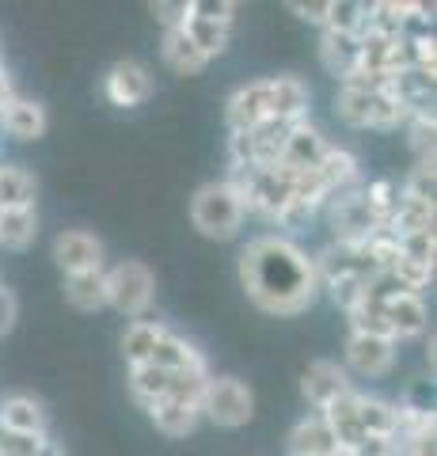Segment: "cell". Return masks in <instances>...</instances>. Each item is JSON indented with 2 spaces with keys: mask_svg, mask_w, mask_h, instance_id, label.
<instances>
[{
  "mask_svg": "<svg viewBox=\"0 0 437 456\" xmlns=\"http://www.w3.org/2000/svg\"><path fill=\"white\" fill-rule=\"evenodd\" d=\"M103 95L115 107H141L152 95V77L141 61H118L110 65V73L103 80Z\"/></svg>",
  "mask_w": 437,
  "mask_h": 456,
  "instance_id": "cell-8",
  "label": "cell"
},
{
  "mask_svg": "<svg viewBox=\"0 0 437 456\" xmlns=\"http://www.w3.org/2000/svg\"><path fill=\"white\" fill-rule=\"evenodd\" d=\"M0 126H4V134L8 137H16V141H38L42 134H46V107L35 103V99H8L4 107H0Z\"/></svg>",
  "mask_w": 437,
  "mask_h": 456,
  "instance_id": "cell-13",
  "label": "cell"
},
{
  "mask_svg": "<svg viewBox=\"0 0 437 456\" xmlns=\"http://www.w3.org/2000/svg\"><path fill=\"white\" fill-rule=\"evenodd\" d=\"M388 274L396 278L407 293H418V289H426V285L433 281V263H418V259H407V255H400V259L392 263Z\"/></svg>",
  "mask_w": 437,
  "mask_h": 456,
  "instance_id": "cell-34",
  "label": "cell"
},
{
  "mask_svg": "<svg viewBox=\"0 0 437 456\" xmlns=\"http://www.w3.org/2000/svg\"><path fill=\"white\" fill-rule=\"evenodd\" d=\"M323 31L361 38L365 31H369V4H361V0H331Z\"/></svg>",
  "mask_w": 437,
  "mask_h": 456,
  "instance_id": "cell-30",
  "label": "cell"
},
{
  "mask_svg": "<svg viewBox=\"0 0 437 456\" xmlns=\"http://www.w3.org/2000/svg\"><path fill=\"white\" fill-rule=\"evenodd\" d=\"M53 259L65 270V278L73 274H92V270H103V244L92 232H80V228H69L53 240Z\"/></svg>",
  "mask_w": 437,
  "mask_h": 456,
  "instance_id": "cell-7",
  "label": "cell"
},
{
  "mask_svg": "<svg viewBox=\"0 0 437 456\" xmlns=\"http://www.w3.org/2000/svg\"><path fill=\"white\" fill-rule=\"evenodd\" d=\"M396 456H433V430L396 437Z\"/></svg>",
  "mask_w": 437,
  "mask_h": 456,
  "instance_id": "cell-39",
  "label": "cell"
},
{
  "mask_svg": "<svg viewBox=\"0 0 437 456\" xmlns=\"http://www.w3.org/2000/svg\"><path fill=\"white\" fill-rule=\"evenodd\" d=\"M384 232L392 240H403L415 232H433V202H415V198L400 194V206L392 209V217L384 221Z\"/></svg>",
  "mask_w": 437,
  "mask_h": 456,
  "instance_id": "cell-19",
  "label": "cell"
},
{
  "mask_svg": "<svg viewBox=\"0 0 437 456\" xmlns=\"http://www.w3.org/2000/svg\"><path fill=\"white\" fill-rule=\"evenodd\" d=\"M328 456H350V449H335V452H328Z\"/></svg>",
  "mask_w": 437,
  "mask_h": 456,
  "instance_id": "cell-44",
  "label": "cell"
},
{
  "mask_svg": "<svg viewBox=\"0 0 437 456\" xmlns=\"http://www.w3.org/2000/svg\"><path fill=\"white\" fill-rule=\"evenodd\" d=\"M328 8H331V0H293L289 4V12H297L308 23H328Z\"/></svg>",
  "mask_w": 437,
  "mask_h": 456,
  "instance_id": "cell-42",
  "label": "cell"
},
{
  "mask_svg": "<svg viewBox=\"0 0 437 456\" xmlns=\"http://www.w3.org/2000/svg\"><path fill=\"white\" fill-rule=\"evenodd\" d=\"M380 308H384V323H388L392 342L396 338H415V335L426 331V305H422L418 293L388 297Z\"/></svg>",
  "mask_w": 437,
  "mask_h": 456,
  "instance_id": "cell-14",
  "label": "cell"
},
{
  "mask_svg": "<svg viewBox=\"0 0 437 456\" xmlns=\"http://www.w3.org/2000/svg\"><path fill=\"white\" fill-rule=\"evenodd\" d=\"M229 130L232 134H251L259 122L271 118V84L255 80V84H244L232 99H229Z\"/></svg>",
  "mask_w": 437,
  "mask_h": 456,
  "instance_id": "cell-9",
  "label": "cell"
},
{
  "mask_svg": "<svg viewBox=\"0 0 437 456\" xmlns=\"http://www.w3.org/2000/svg\"><path fill=\"white\" fill-rule=\"evenodd\" d=\"M202 415L224 426V430H239V426H247L251 415H255V395L236 377H209L202 392Z\"/></svg>",
  "mask_w": 437,
  "mask_h": 456,
  "instance_id": "cell-4",
  "label": "cell"
},
{
  "mask_svg": "<svg viewBox=\"0 0 437 456\" xmlns=\"http://www.w3.org/2000/svg\"><path fill=\"white\" fill-rule=\"evenodd\" d=\"M179 31L190 38V46L202 57H217V53H224V46H229V27L202 20V16H190V4H187V20H182Z\"/></svg>",
  "mask_w": 437,
  "mask_h": 456,
  "instance_id": "cell-27",
  "label": "cell"
},
{
  "mask_svg": "<svg viewBox=\"0 0 437 456\" xmlns=\"http://www.w3.org/2000/svg\"><path fill=\"white\" fill-rule=\"evenodd\" d=\"M239 281L263 312L297 316L320 289L316 263L286 236H259L239 255Z\"/></svg>",
  "mask_w": 437,
  "mask_h": 456,
  "instance_id": "cell-1",
  "label": "cell"
},
{
  "mask_svg": "<svg viewBox=\"0 0 437 456\" xmlns=\"http://www.w3.org/2000/svg\"><path fill=\"white\" fill-rule=\"evenodd\" d=\"M323 285L331 289V301L343 308V312L358 308V305L365 301V293H369V281L358 278V274H335V278H328Z\"/></svg>",
  "mask_w": 437,
  "mask_h": 456,
  "instance_id": "cell-33",
  "label": "cell"
},
{
  "mask_svg": "<svg viewBox=\"0 0 437 456\" xmlns=\"http://www.w3.org/2000/svg\"><path fill=\"white\" fill-rule=\"evenodd\" d=\"M35 206V179L23 167L4 164L0 167V209H20Z\"/></svg>",
  "mask_w": 437,
  "mask_h": 456,
  "instance_id": "cell-31",
  "label": "cell"
},
{
  "mask_svg": "<svg viewBox=\"0 0 437 456\" xmlns=\"http://www.w3.org/2000/svg\"><path fill=\"white\" fill-rule=\"evenodd\" d=\"M358 426H361L365 437L396 441V403H388V399H376V395H361V403H358Z\"/></svg>",
  "mask_w": 437,
  "mask_h": 456,
  "instance_id": "cell-23",
  "label": "cell"
},
{
  "mask_svg": "<svg viewBox=\"0 0 437 456\" xmlns=\"http://www.w3.org/2000/svg\"><path fill=\"white\" fill-rule=\"evenodd\" d=\"M38 236V217L35 206H20V209H0V248L23 251L31 248Z\"/></svg>",
  "mask_w": 437,
  "mask_h": 456,
  "instance_id": "cell-25",
  "label": "cell"
},
{
  "mask_svg": "<svg viewBox=\"0 0 437 456\" xmlns=\"http://www.w3.org/2000/svg\"><path fill=\"white\" fill-rule=\"evenodd\" d=\"M50 415L42 411L35 395H8L0 403V430L4 434H27V437H46Z\"/></svg>",
  "mask_w": 437,
  "mask_h": 456,
  "instance_id": "cell-12",
  "label": "cell"
},
{
  "mask_svg": "<svg viewBox=\"0 0 437 456\" xmlns=\"http://www.w3.org/2000/svg\"><path fill=\"white\" fill-rule=\"evenodd\" d=\"M167 384H172V373H164L157 365H134L130 369V392H134L137 403H145V407H152L157 399L167 395Z\"/></svg>",
  "mask_w": 437,
  "mask_h": 456,
  "instance_id": "cell-32",
  "label": "cell"
},
{
  "mask_svg": "<svg viewBox=\"0 0 437 456\" xmlns=\"http://www.w3.org/2000/svg\"><path fill=\"white\" fill-rule=\"evenodd\" d=\"M187 4H190V0H175V4H164V0H157V4H149V8H152V16L167 27V31H175V27H182V20H187Z\"/></svg>",
  "mask_w": 437,
  "mask_h": 456,
  "instance_id": "cell-40",
  "label": "cell"
},
{
  "mask_svg": "<svg viewBox=\"0 0 437 456\" xmlns=\"http://www.w3.org/2000/svg\"><path fill=\"white\" fill-rule=\"evenodd\" d=\"M365 194V202H369V209L380 217V224H384L388 217H392V209L400 206V187L392 179H376V183H369V187L361 191Z\"/></svg>",
  "mask_w": 437,
  "mask_h": 456,
  "instance_id": "cell-35",
  "label": "cell"
},
{
  "mask_svg": "<svg viewBox=\"0 0 437 456\" xmlns=\"http://www.w3.org/2000/svg\"><path fill=\"white\" fill-rule=\"evenodd\" d=\"M338 118L346 126H373V130H392L407 122V110L388 92H365V88H343L338 92Z\"/></svg>",
  "mask_w": 437,
  "mask_h": 456,
  "instance_id": "cell-5",
  "label": "cell"
},
{
  "mask_svg": "<svg viewBox=\"0 0 437 456\" xmlns=\"http://www.w3.org/2000/svg\"><path fill=\"white\" fill-rule=\"evenodd\" d=\"M164 61H167V69H172V73H179V77H198L202 69L209 65V57H202L198 50H194L190 38L175 27V31L164 35Z\"/></svg>",
  "mask_w": 437,
  "mask_h": 456,
  "instance_id": "cell-29",
  "label": "cell"
},
{
  "mask_svg": "<svg viewBox=\"0 0 437 456\" xmlns=\"http://www.w3.org/2000/svg\"><path fill=\"white\" fill-rule=\"evenodd\" d=\"M190 16H202V20H214L229 27L236 16V4L232 0H190Z\"/></svg>",
  "mask_w": 437,
  "mask_h": 456,
  "instance_id": "cell-38",
  "label": "cell"
},
{
  "mask_svg": "<svg viewBox=\"0 0 437 456\" xmlns=\"http://www.w3.org/2000/svg\"><path fill=\"white\" fill-rule=\"evenodd\" d=\"M271 84V118L281 122H304V110H308V88L297 77H278V80H266Z\"/></svg>",
  "mask_w": 437,
  "mask_h": 456,
  "instance_id": "cell-20",
  "label": "cell"
},
{
  "mask_svg": "<svg viewBox=\"0 0 437 456\" xmlns=\"http://www.w3.org/2000/svg\"><path fill=\"white\" fill-rule=\"evenodd\" d=\"M152 293H157V278L145 263L125 259L107 270V305H115L122 316L141 320L152 305Z\"/></svg>",
  "mask_w": 437,
  "mask_h": 456,
  "instance_id": "cell-3",
  "label": "cell"
},
{
  "mask_svg": "<svg viewBox=\"0 0 437 456\" xmlns=\"http://www.w3.org/2000/svg\"><path fill=\"white\" fill-rule=\"evenodd\" d=\"M293 126H297V122H281V118L259 122L255 130L247 134V141H251V160H255L259 167H278L281 164V152H286V141L293 134Z\"/></svg>",
  "mask_w": 437,
  "mask_h": 456,
  "instance_id": "cell-18",
  "label": "cell"
},
{
  "mask_svg": "<svg viewBox=\"0 0 437 456\" xmlns=\"http://www.w3.org/2000/svg\"><path fill=\"white\" fill-rule=\"evenodd\" d=\"M35 456H65V449L58 445V441H50V437H46V441L38 445V452H35Z\"/></svg>",
  "mask_w": 437,
  "mask_h": 456,
  "instance_id": "cell-43",
  "label": "cell"
},
{
  "mask_svg": "<svg viewBox=\"0 0 437 456\" xmlns=\"http://www.w3.org/2000/svg\"><path fill=\"white\" fill-rule=\"evenodd\" d=\"M65 301L77 312H95L107 305V270H92V274L65 278Z\"/></svg>",
  "mask_w": 437,
  "mask_h": 456,
  "instance_id": "cell-26",
  "label": "cell"
},
{
  "mask_svg": "<svg viewBox=\"0 0 437 456\" xmlns=\"http://www.w3.org/2000/svg\"><path fill=\"white\" fill-rule=\"evenodd\" d=\"M320 61H323V69H328L331 77L350 80L361 69V46H358V38L323 31V38H320Z\"/></svg>",
  "mask_w": 437,
  "mask_h": 456,
  "instance_id": "cell-17",
  "label": "cell"
},
{
  "mask_svg": "<svg viewBox=\"0 0 437 456\" xmlns=\"http://www.w3.org/2000/svg\"><path fill=\"white\" fill-rule=\"evenodd\" d=\"M396 244H400V255H407V259L433 263V251H437V240H433V232H415V236H403V240H396Z\"/></svg>",
  "mask_w": 437,
  "mask_h": 456,
  "instance_id": "cell-37",
  "label": "cell"
},
{
  "mask_svg": "<svg viewBox=\"0 0 437 456\" xmlns=\"http://www.w3.org/2000/svg\"><path fill=\"white\" fill-rule=\"evenodd\" d=\"M152 422H157V430L167 434V437H187L194 434V426L202 419V407H190V403H179V399H157V403L149 407Z\"/></svg>",
  "mask_w": 437,
  "mask_h": 456,
  "instance_id": "cell-22",
  "label": "cell"
},
{
  "mask_svg": "<svg viewBox=\"0 0 437 456\" xmlns=\"http://www.w3.org/2000/svg\"><path fill=\"white\" fill-rule=\"evenodd\" d=\"M338 449V441H335V430L328 426V419L320 415H308L301 419L297 426L289 430V456H328Z\"/></svg>",
  "mask_w": 437,
  "mask_h": 456,
  "instance_id": "cell-16",
  "label": "cell"
},
{
  "mask_svg": "<svg viewBox=\"0 0 437 456\" xmlns=\"http://www.w3.org/2000/svg\"><path fill=\"white\" fill-rule=\"evenodd\" d=\"M16 320H20V301H16V293L0 285V338H4L12 327H16Z\"/></svg>",
  "mask_w": 437,
  "mask_h": 456,
  "instance_id": "cell-41",
  "label": "cell"
},
{
  "mask_svg": "<svg viewBox=\"0 0 437 456\" xmlns=\"http://www.w3.org/2000/svg\"><path fill=\"white\" fill-rule=\"evenodd\" d=\"M403 198H415V202H433V156H422L418 167L411 171V179L403 183Z\"/></svg>",
  "mask_w": 437,
  "mask_h": 456,
  "instance_id": "cell-36",
  "label": "cell"
},
{
  "mask_svg": "<svg viewBox=\"0 0 437 456\" xmlns=\"http://www.w3.org/2000/svg\"><path fill=\"white\" fill-rule=\"evenodd\" d=\"M316 175H320L323 187H328V194L350 191V187L358 183V160H354V152H346V149H328V152H323V160L316 164Z\"/></svg>",
  "mask_w": 437,
  "mask_h": 456,
  "instance_id": "cell-24",
  "label": "cell"
},
{
  "mask_svg": "<svg viewBox=\"0 0 437 456\" xmlns=\"http://www.w3.org/2000/svg\"><path fill=\"white\" fill-rule=\"evenodd\" d=\"M244 213L247 209L229 183H206L190 202V221L209 240H232L244 224Z\"/></svg>",
  "mask_w": 437,
  "mask_h": 456,
  "instance_id": "cell-2",
  "label": "cell"
},
{
  "mask_svg": "<svg viewBox=\"0 0 437 456\" xmlns=\"http://www.w3.org/2000/svg\"><path fill=\"white\" fill-rule=\"evenodd\" d=\"M328 202H331L328 213L335 228V244H365V240H373L384 228L361 191H343L338 198H328Z\"/></svg>",
  "mask_w": 437,
  "mask_h": 456,
  "instance_id": "cell-6",
  "label": "cell"
},
{
  "mask_svg": "<svg viewBox=\"0 0 437 456\" xmlns=\"http://www.w3.org/2000/svg\"><path fill=\"white\" fill-rule=\"evenodd\" d=\"M301 392L316 411H323V407H331L338 395L350 392V380L335 362H312L301 377Z\"/></svg>",
  "mask_w": 437,
  "mask_h": 456,
  "instance_id": "cell-11",
  "label": "cell"
},
{
  "mask_svg": "<svg viewBox=\"0 0 437 456\" xmlns=\"http://www.w3.org/2000/svg\"><path fill=\"white\" fill-rule=\"evenodd\" d=\"M160 338H164V327L152 323V320H134L130 327H125L122 354H125V362H130V369L134 365H149V358H152V350H157Z\"/></svg>",
  "mask_w": 437,
  "mask_h": 456,
  "instance_id": "cell-28",
  "label": "cell"
},
{
  "mask_svg": "<svg viewBox=\"0 0 437 456\" xmlns=\"http://www.w3.org/2000/svg\"><path fill=\"white\" fill-rule=\"evenodd\" d=\"M149 365L164 369V373H190V369H206L202 354L194 350L187 338H179V335H167V331H164V338L157 342V350H152Z\"/></svg>",
  "mask_w": 437,
  "mask_h": 456,
  "instance_id": "cell-21",
  "label": "cell"
},
{
  "mask_svg": "<svg viewBox=\"0 0 437 456\" xmlns=\"http://www.w3.org/2000/svg\"><path fill=\"white\" fill-rule=\"evenodd\" d=\"M0 69H4V57H0Z\"/></svg>",
  "mask_w": 437,
  "mask_h": 456,
  "instance_id": "cell-45",
  "label": "cell"
},
{
  "mask_svg": "<svg viewBox=\"0 0 437 456\" xmlns=\"http://www.w3.org/2000/svg\"><path fill=\"white\" fill-rule=\"evenodd\" d=\"M331 145L323 141V134L316 130V126H308V122H297L293 126V134L286 141V152H281V167H289V171H308V167H316L323 160V152H328Z\"/></svg>",
  "mask_w": 437,
  "mask_h": 456,
  "instance_id": "cell-15",
  "label": "cell"
},
{
  "mask_svg": "<svg viewBox=\"0 0 437 456\" xmlns=\"http://www.w3.org/2000/svg\"><path fill=\"white\" fill-rule=\"evenodd\" d=\"M346 362L361 377H384L396 365V342L376 335H350L346 338Z\"/></svg>",
  "mask_w": 437,
  "mask_h": 456,
  "instance_id": "cell-10",
  "label": "cell"
}]
</instances>
